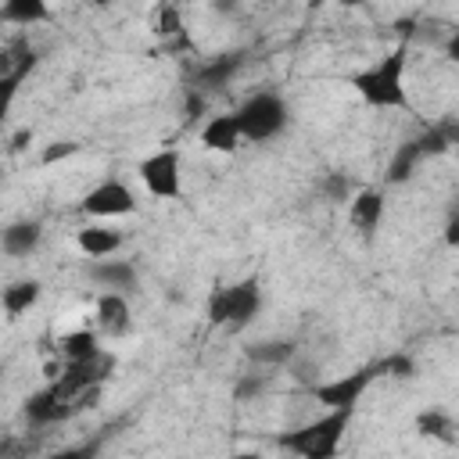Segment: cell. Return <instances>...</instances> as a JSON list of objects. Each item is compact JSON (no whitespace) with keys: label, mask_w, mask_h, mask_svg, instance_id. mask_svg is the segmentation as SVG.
<instances>
[{"label":"cell","mask_w":459,"mask_h":459,"mask_svg":"<svg viewBox=\"0 0 459 459\" xmlns=\"http://www.w3.org/2000/svg\"><path fill=\"white\" fill-rule=\"evenodd\" d=\"M405 43L391 47L377 65L362 68L351 75L355 93L369 104V108H409V90H405Z\"/></svg>","instance_id":"obj_1"},{"label":"cell","mask_w":459,"mask_h":459,"mask_svg":"<svg viewBox=\"0 0 459 459\" xmlns=\"http://www.w3.org/2000/svg\"><path fill=\"white\" fill-rule=\"evenodd\" d=\"M351 412L355 409H326V416L298 427V430H287L276 437V445L283 452H294L301 459H333L337 448H341V437L351 423Z\"/></svg>","instance_id":"obj_2"},{"label":"cell","mask_w":459,"mask_h":459,"mask_svg":"<svg viewBox=\"0 0 459 459\" xmlns=\"http://www.w3.org/2000/svg\"><path fill=\"white\" fill-rule=\"evenodd\" d=\"M258 308H262V283H258V276H244V280H237L230 287H215L212 290L208 323L237 333L258 316Z\"/></svg>","instance_id":"obj_3"},{"label":"cell","mask_w":459,"mask_h":459,"mask_svg":"<svg viewBox=\"0 0 459 459\" xmlns=\"http://www.w3.org/2000/svg\"><path fill=\"white\" fill-rule=\"evenodd\" d=\"M233 115H237L240 136L251 140V143H265V140L280 136L283 126H287V104H283V97L273 93V90H258V93H251Z\"/></svg>","instance_id":"obj_4"},{"label":"cell","mask_w":459,"mask_h":459,"mask_svg":"<svg viewBox=\"0 0 459 459\" xmlns=\"http://www.w3.org/2000/svg\"><path fill=\"white\" fill-rule=\"evenodd\" d=\"M136 172H140V179H143V186H147L151 197L176 201L183 194V161H179V151L176 147H161V151L147 154Z\"/></svg>","instance_id":"obj_5"},{"label":"cell","mask_w":459,"mask_h":459,"mask_svg":"<svg viewBox=\"0 0 459 459\" xmlns=\"http://www.w3.org/2000/svg\"><path fill=\"white\" fill-rule=\"evenodd\" d=\"M373 377H380V362L359 366V369H351L344 377H333V380H323V384H312V398L323 409H355L359 398L366 394V387L373 384Z\"/></svg>","instance_id":"obj_6"},{"label":"cell","mask_w":459,"mask_h":459,"mask_svg":"<svg viewBox=\"0 0 459 459\" xmlns=\"http://www.w3.org/2000/svg\"><path fill=\"white\" fill-rule=\"evenodd\" d=\"M79 212L93 215V219H122V215L136 212V194L122 179H100L93 190L82 194Z\"/></svg>","instance_id":"obj_7"},{"label":"cell","mask_w":459,"mask_h":459,"mask_svg":"<svg viewBox=\"0 0 459 459\" xmlns=\"http://www.w3.org/2000/svg\"><path fill=\"white\" fill-rule=\"evenodd\" d=\"M348 222L369 240L380 230V222H384V190H377V186L355 190L348 197Z\"/></svg>","instance_id":"obj_8"},{"label":"cell","mask_w":459,"mask_h":459,"mask_svg":"<svg viewBox=\"0 0 459 459\" xmlns=\"http://www.w3.org/2000/svg\"><path fill=\"white\" fill-rule=\"evenodd\" d=\"M25 420L32 423V427H50V423H61V420H68L72 412H75V402H68V398H61L54 387H43V391H36V394H29L25 398Z\"/></svg>","instance_id":"obj_9"},{"label":"cell","mask_w":459,"mask_h":459,"mask_svg":"<svg viewBox=\"0 0 459 459\" xmlns=\"http://www.w3.org/2000/svg\"><path fill=\"white\" fill-rule=\"evenodd\" d=\"M86 276L97 283V287H104V290H133L136 287V265L129 262V258H111V255H104V258H93L90 265H86Z\"/></svg>","instance_id":"obj_10"},{"label":"cell","mask_w":459,"mask_h":459,"mask_svg":"<svg viewBox=\"0 0 459 459\" xmlns=\"http://www.w3.org/2000/svg\"><path fill=\"white\" fill-rule=\"evenodd\" d=\"M133 326V312L122 290H104L97 298V330L104 337H126Z\"/></svg>","instance_id":"obj_11"},{"label":"cell","mask_w":459,"mask_h":459,"mask_svg":"<svg viewBox=\"0 0 459 459\" xmlns=\"http://www.w3.org/2000/svg\"><path fill=\"white\" fill-rule=\"evenodd\" d=\"M244 65V50H230V54H215L212 61H204L194 75V86L201 93H219L230 86V79L237 75V68Z\"/></svg>","instance_id":"obj_12"},{"label":"cell","mask_w":459,"mask_h":459,"mask_svg":"<svg viewBox=\"0 0 459 459\" xmlns=\"http://www.w3.org/2000/svg\"><path fill=\"white\" fill-rule=\"evenodd\" d=\"M43 240V226L36 219H18L0 230V251L11 258H29Z\"/></svg>","instance_id":"obj_13"},{"label":"cell","mask_w":459,"mask_h":459,"mask_svg":"<svg viewBox=\"0 0 459 459\" xmlns=\"http://www.w3.org/2000/svg\"><path fill=\"white\" fill-rule=\"evenodd\" d=\"M240 126H237V115H212L204 126H201V143L208 151H219V154H233L240 147Z\"/></svg>","instance_id":"obj_14"},{"label":"cell","mask_w":459,"mask_h":459,"mask_svg":"<svg viewBox=\"0 0 459 459\" xmlns=\"http://www.w3.org/2000/svg\"><path fill=\"white\" fill-rule=\"evenodd\" d=\"M244 355H247L251 362L265 366V369H280V366H287V362L298 355V341H290V337L255 341V344H247V348H244Z\"/></svg>","instance_id":"obj_15"},{"label":"cell","mask_w":459,"mask_h":459,"mask_svg":"<svg viewBox=\"0 0 459 459\" xmlns=\"http://www.w3.org/2000/svg\"><path fill=\"white\" fill-rule=\"evenodd\" d=\"M75 244L86 258H104V255H115L122 247V233L111 226H82L75 233Z\"/></svg>","instance_id":"obj_16"},{"label":"cell","mask_w":459,"mask_h":459,"mask_svg":"<svg viewBox=\"0 0 459 459\" xmlns=\"http://www.w3.org/2000/svg\"><path fill=\"white\" fill-rule=\"evenodd\" d=\"M39 294H43V283H39V280H14V283H7V287L0 290V308H4L11 319H18L22 312H29V308L39 301Z\"/></svg>","instance_id":"obj_17"},{"label":"cell","mask_w":459,"mask_h":459,"mask_svg":"<svg viewBox=\"0 0 459 459\" xmlns=\"http://www.w3.org/2000/svg\"><path fill=\"white\" fill-rule=\"evenodd\" d=\"M50 18L47 0H4L0 4V22L7 25H39Z\"/></svg>","instance_id":"obj_18"},{"label":"cell","mask_w":459,"mask_h":459,"mask_svg":"<svg viewBox=\"0 0 459 459\" xmlns=\"http://www.w3.org/2000/svg\"><path fill=\"white\" fill-rule=\"evenodd\" d=\"M100 330H90V326H79V330H72V333H65L61 337V355H65V362H82V359H93V355H100Z\"/></svg>","instance_id":"obj_19"},{"label":"cell","mask_w":459,"mask_h":459,"mask_svg":"<svg viewBox=\"0 0 459 459\" xmlns=\"http://www.w3.org/2000/svg\"><path fill=\"white\" fill-rule=\"evenodd\" d=\"M423 161V151H420V143L416 140H409V143H402L398 151H394V158H391V165H387V183H402V179H409L412 172H416V165Z\"/></svg>","instance_id":"obj_20"},{"label":"cell","mask_w":459,"mask_h":459,"mask_svg":"<svg viewBox=\"0 0 459 459\" xmlns=\"http://www.w3.org/2000/svg\"><path fill=\"white\" fill-rule=\"evenodd\" d=\"M416 430L423 434V437H441V441H455L452 437V430H455V423H452V416L448 412H441V409H423L420 416H416Z\"/></svg>","instance_id":"obj_21"},{"label":"cell","mask_w":459,"mask_h":459,"mask_svg":"<svg viewBox=\"0 0 459 459\" xmlns=\"http://www.w3.org/2000/svg\"><path fill=\"white\" fill-rule=\"evenodd\" d=\"M452 140H455V133H452L448 126H434V129H427L423 136H416L423 158H427V154H445V151L452 147Z\"/></svg>","instance_id":"obj_22"},{"label":"cell","mask_w":459,"mask_h":459,"mask_svg":"<svg viewBox=\"0 0 459 459\" xmlns=\"http://www.w3.org/2000/svg\"><path fill=\"white\" fill-rule=\"evenodd\" d=\"M265 384H269V373H244V377L233 384V398H237V402H251V398H258V394L265 391Z\"/></svg>","instance_id":"obj_23"},{"label":"cell","mask_w":459,"mask_h":459,"mask_svg":"<svg viewBox=\"0 0 459 459\" xmlns=\"http://www.w3.org/2000/svg\"><path fill=\"white\" fill-rule=\"evenodd\" d=\"M25 72H11V75H0V122L11 115V104L18 97V86H22Z\"/></svg>","instance_id":"obj_24"},{"label":"cell","mask_w":459,"mask_h":459,"mask_svg":"<svg viewBox=\"0 0 459 459\" xmlns=\"http://www.w3.org/2000/svg\"><path fill=\"white\" fill-rule=\"evenodd\" d=\"M323 194H326L333 204H344V201L351 197V183H348V176H344V172H330V176L323 179Z\"/></svg>","instance_id":"obj_25"},{"label":"cell","mask_w":459,"mask_h":459,"mask_svg":"<svg viewBox=\"0 0 459 459\" xmlns=\"http://www.w3.org/2000/svg\"><path fill=\"white\" fill-rule=\"evenodd\" d=\"M75 151H79V143H75V140H54V143H47V147L39 151V165L65 161V158H72Z\"/></svg>","instance_id":"obj_26"},{"label":"cell","mask_w":459,"mask_h":459,"mask_svg":"<svg viewBox=\"0 0 459 459\" xmlns=\"http://www.w3.org/2000/svg\"><path fill=\"white\" fill-rule=\"evenodd\" d=\"M158 32H161V36H179V32H183V18H179V7H176V4H165V7H161Z\"/></svg>","instance_id":"obj_27"},{"label":"cell","mask_w":459,"mask_h":459,"mask_svg":"<svg viewBox=\"0 0 459 459\" xmlns=\"http://www.w3.org/2000/svg\"><path fill=\"white\" fill-rule=\"evenodd\" d=\"M380 373H391V377H416V362L409 355H391L380 362Z\"/></svg>","instance_id":"obj_28"},{"label":"cell","mask_w":459,"mask_h":459,"mask_svg":"<svg viewBox=\"0 0 459 459\" xmlns=\"http://www.w3.org/2000/svg\"><path fill=\"white\" fill-rule=\"evenodd\" d=\"M183 111H186V118H201L208 111V93H201L197 86H190L186 97H183Z\"/></svg>","instance_id":"obj_29"},{"label":"cell","mask_w":459,"mask_h":459,"mask_svg":"<svg viewBox=\"0 0 459 459\" xmlns=\"http://www.w3.org/2000/svg\"><path fill=\"white\" fill-rule=\"evenodd\" d=\"M29 143H32V129H18L14 140H11V151H25Z\"/></svg>","instance_id":"obj_30"},{"label":"cell","mask_w":459,"mask_h":459,"mask_svg":"<svg viewBox=\"0 0 459 459\" xmlns=\"http://www.w3.org/2000/svg\"><path fill=\"white\" fill-rule=\"evenodd\" d=\"M212 11H219V14H233V11H240V0H212Z\"/></svg>","instance_id":"obj_31"},{"label":"cell","mask_w":459,"mask_h":459,"mask_svg":"<svg viewBox=\"0 0 459 459\" xmlns=\"http://www.w3.org/2000/svg\"><path fill=\"white\" fill-rule=\"evenodd\" d=\"M445 240H448V247L459 244V222H455V219H448V226H445Z\"/></svg>","instance_id":"obj_32"},{"label":"cell","mask_w":459,"mask_h":459,"mask_svg":"<svg viewBox=\"0 0 459 459\" xmlns=\"http://www.w3.org/2000/svg\"><path fill=\"white\" fill-rule=\"evenodd\" d=\"M337 4H344V7H362L366 0H337Z\"/></svg>","instance_id":"obj_33"},{"label":"cell","mask_w":459,"mask_h":459,"mask_svg":"<svg viewBox=\"0 0 459 459\" xmlns=\"http://www.w3.org/2000/svg\"><path fill=\"white\" fill-rule=\"evenodd\" d=\"M90 4H93V7H111L115 0H90Z\"/></svg>","instance_id":"obj_34"}]
</instances>
